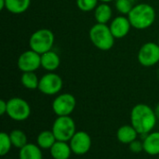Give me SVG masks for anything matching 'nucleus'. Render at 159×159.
Listing matches in <instances>:
<instances>
[{"label": "nucleus", "mask_w": 159, "mask_h": 159, "mask_svg": "<svg viewBox=\"0 0 159 159\" xmlns=\"http://www.w3.org/2000/svg\"><path fill=\"white\" fill-rule=\"evenodd\" d=\"M157 118L155 110L145 103H138L130 111V124L139 135L145 136L157 126Z\"/></svg>", "instance_id": "f257e3e1"}, {"label": "nucleus", "mask_w": 159, "mask_h": 159, "mask_svg": "<svg viewBox=\"0 0 159 159\" xmlns=\"http://www.w3.org/2000/svg\"><path fill=\"white\" fill-rule=\"evenodd\" d=\"M156 17L155 8L147 3L135 5L128 15L131 26L137 30H145L151 27L156 20Z\"/></svg>", "instance_id": "f03ea898"}, {"label": "nucleus", "mask_w": 159, "mask_h": 159, "mask_svg": "<svg viewBox=\"0 0 159 159\" xmlns=\"http://www.w3.org/2000/svg\"><path fill=\"white\" fill-rule=\"evenodd\" d=\"M89 39L95 48L106 51L113 48L116 38L107 24L96 23L89 30Z\"/></svg>", "instance_id": "7ed1b4c3"}, {"label": "nucleus", "mask_w": 159, "mask_h": 159, "mask_svg": "<svg viewBox=\"0 0 159 159\" xmlns=\"http://www.w3.org/2000/svg\"><path fill=\"white\" fill-rule=\"evenodd\" d=\"M55 42V35L53 32L47 28L38 29L32 34L29 39L30 49L42 55L49 50H52V47Z\"/></svg>", "instance_id": "20e7f679"}, {"label": "nucleus", "mask_w": 159, "mask_h": 159, "mask_svg": "<svg viewBox=\"0 0 159 159\" xmlns=\"http://www.w3.org/2000/svg\"><path fill=\"white\" fill-rule=\"evenodd\" d=\"M51 130L57 141L68 143L77 131L75 122L70 116H57L52 124Z\"/></svg>", "instance_id": "39448f33"}, {"label": "nucleus", "mask_w": 159, "mask_h": 159, "mask_svg": "<svg viewBox=\"0 0 159 159\" xmlns=\"http://www.w3.org/2000/svg\"><path fill=\"white\" fill-rule=\"evenodd\" d=\"M7 116L17 122L27 120L31 116V106L27 101L20 97H13L7 101Z\"/></svg>", "instance_id": "423d86ee"}, {"label": "nucleus", "mask_w": 159, "mask_h": 159, "mask_svg": "<svg viewBox=\"0 0 159 159\" xmlns=\"http://www.w3.org/2000/svg\"><path fill=\"white\" fill-rule=\"evenodd\" d=\"M76 106V99L71 93L58 94L52 102L51 107L57 116H71Z\"/></svg>", "instance_id": "0eeeda50"}, {"label": "nucleus", "mask_w": 159, "mask_h": 159, "mask_svg": "<svg viewBox=\"0 0 159 159\" xmlns=\"http://www.w3.org/2000/svg\"><path fill=\"white\" fill-rule=\"evenodd\" d=\"M62 78L54 72H48L40 78L38 90L44 95L53 96L58 95L62 89Z\"/></svg>", "instance_id": "6e6552de"}, {"label": "nucleus", "mask_w": 159, "mask_h": 159, "mask_svg": "<svg viewBox=\"0 0 159 159\" xmlns=\"http://www.w3.org/2000/svg\"><path fill=\"white\" fill-rule=\"evenodd\" d=\"M138 61L144 67H152L159 62V46L155 42L143 44L138 51Z\"/></svg>", "instance_id": "1a4fd4ad"}, {"label": "nucleus", "mask_w": 159, "mask_h": 159, "mask_svg": "<svg viewBox=\"0 0 159 159\" xmlns=\"http://www.w3.org/2000/svg\"><path fill=\"white\" fill-rule=\"evenodd\" d=\"M69 144L73 154L76 156H84L89 152L92 145V141L88 132L84 130H78L69 141Z\"/></svg>", "instance_id": "9d476101"}, {"label": "nucleus", "mask_w": 159, "mask_h": 159, "mask_svg": "<svg viewBox=\"0 0 159 159\" xmlns=\"http://www.w3.org/2000/svg\"><path fill=\"white\" fill-rule=\"evenodd\" d=\"M17 64L22 73L35 72L41 67V55L32 49L23 51L18 58Z\"/></svg>", "instance_id": "9b49d317"}, {"label": "nucleus", "mask_w": 159, "mask_h": 159, "mask_svg": "<svg viewBox=\"0 0 159 159\" xmlns=\"http://www.w3.org/2000/svg\"><path fill=\"white\" fill-rule=\"evenodd\" d=\"M110 30L113 34V35L115 36L116 39H121L126 37L129 31L130 28L132 27L130 24V21L127 17L121 15V16H117L116 18H114L111 22H110Z\"/></svg>", "instance_id": "f8f14e48"}, {"label": "nucleus", "mask_w": 159, "mask_h": 159, "mask_svg": "<svg viewBox=\"0 0 159 159\" xmlns=\"http://www.w3.org/2000/svg\"><path fill=\"white\" fill-rule=\"evenodd\" d=\"M143 143V152L152 157L159 156V131H152L146 134Z\"/></svg>", "instance_id": "ddd939ff"}, {"label": "nucleus", "mask_w": 159, "mask_h": 159, "mask_svg": "<svg viewBox=\"0 0 159 159\" xmlns=\"http://www.w3.org/2000/svg\"><path fill=\"white\" fill-rule=\"evenodd\" d=\"M49 153L53 159H69L73 154L69 143L61 141H56L49 149Z\"/></svg>", "instance_id": "4468645a"}, {"label": "nucleus", "mask_w": 159, "mask_h": 159, "mask_svg": "<svg viewBox=\"0 0 159 159\" xmlns=\"http://www.w3.org/2000/svg\"><path fill=\"white\" fill-rule=\"evenodd\" d=\"M139 133L132 125H123L116 131V139L123 144H129L138 139Z\"/></svg>", "instance_id": "2eb2a0df"}, {"label": "nucleus", "mask_w": 159, "mask_h": 159, "mask_svg": "<svg viewBox=\"0 0 159 159\" xmlns=\"http://www.w3.org/2000/svg\"><path fill=\"white\" fill-rule=\"evenodd\" d=\"M61 64V58L57 52L49 50L41 55V67L48 72L56 71Z\"/></svg>", "instance_id": "dca6fc26"}, {"label": "nucleus", "mask_w": 159, "mask_h": 159, "mask_svg": "<svg viewBox=\"0 0 159 159\" xmlns=\"http://www.w3.org/2000/svg\"><path fill=\"white\" fill-rule=\"evenodd\" d=\"M19 159H43L42 149L36 143H28L19 150Z\"/></svg>", "instance_id": "f3484780"}, {"label": "nucleus", "mask_w": 159, "mask_h": 159, "mask_svg": "<svg viewBox=\"0 0 159 159\" xmlns=\"http://www.w3.org/2000/svg\"><path fill=\"white\" fill-rule=\"evenodd\" d=\"M113 10L108 3H101L94 10V18L97 23L107 24L112 20Z\"/></svg>", "instance_id": "a211bd4d"}, {"label": "nucleus", "mask_w": 159, "mask_h": 159, "mask_svg": "<svg viewBox=\"0 0 159 159\" xmlns=\"http://www.w3.org/2000/svg\"><path fill=\"white\" fill-rule=\"evenodd\" d=\"M56 141L52 130H43L36 137V144L43 150H49Z\"/></svg>", "instance_id": "6ab92c4d"}, {"label": "nucleus", "mask_w": 159, "mask_h": 159, "mask_svg": "<svg viewBox=\"0 0 159 159\" xmlns=\"http://www.w3.org/2000/svg\"><path fill=\"white\" fill-rule=\"evenodd\" d=\"M31 5V0H6V9L13 14L24 13Z\"/></svg>", "instance_id": "aec40b11"}, {"label": "nucleus", "mask_w": 159, "mask_h": 159, "mask_svg": "<svg viewBox=\"0 0 159 159\" xmlns=\"http://www.w3.org/2000/svg\"><path fill=\"white\" fill-rule=\"evenodd\" d=\"M39 80L38 76L35 75L34 72H26L22 73L20 76V83L21 85L30 90H34L38 89V85H39Z\"/></svg>", "instance_id": "412c9836"}, {"label": "nucleus", "mask_w": 159, "mask_h": 159, "mask_svg": "<svg viewBox=\"0 0 159 159\" xmlns=\"http://www.w3.org/2000/svg\"><path fill=\"white\" fill-rule=\"evenodd\" d=\"M9 136H10V140H11L13 147L19 150L28 143V139H27L26 134L24 133V131H22L20 129H15L11 130L9 132Z\"/></svg>", "instance_id": "4be33fe9"}, {"label": "nucleus", "mask_w": 159, "mask_h": 159, "mask_svg": "<svg viewBox=\"0 0 159 159\" xmlns=\"http://www.w3.org/2000/svg\"><path fill=\"white\" fill-rule=\"evenodd\" d=\"M13 147L11 140H10V136L9 133L7 132H1L0 133V156L1 157H5L7 156L11 148Z\"/></svg>", "instance_id": "5701e85b"}, {"label": "nucleus", "mask_w": 159, "mask_h": 159, "mask_svg": "<svg viewBox=\"0 0 159 159\" xmlns=\"http://www.w3.org/2000/svg\"><path fill=\"white\" fill-rule=\"evenodd\" d=\"M116 10L122 15H129L131 11L132 7H134L131 0H116L115 3Z\"/></svg>", "instance_id": "b1692460"}, {"label": "nucleus", "mask_w": 159, "mask_h": 159, "mask_svg": "<svg viewBox=\"0 0 159 159\" xmlns=\"http://www.w3.org/2000/svg\"><path fill=\"white\" fill-rule=\"evenodd\" d=\"M98 3L99 0H76L77 7L84 12L95 10V8L99 5Z\"/></svg>", "instance_id": "393cba45"}, {"label": "nucleus", "mask_w": 159, "mask_h": 159, "mask_svg": "<svg viewBox=\"0 0 159 159\" xmlns=\"http://www.w3.org/2000/svg\"><path fill=\"white\" fill-rule=\"evenodd\" d=\"M129 151L133 154H140L143 151V143L140 140H135L131 143L129 144Z\"/></svg>", "instance_id": "a878e982"}, {"label": "nucleus", "mask_w": 159, "mask_h": 159, "mask_svg": "<svg viewBox=\"0 0 159 159\" xmlns=\"http://www.w3.org/2000/svg\"><path fill=\"white\" fill-rule=\"evenodd\" d=\"M7 109V101L0 100V115L1 116L6 115Z\"/></svg>", "instance_id": "bb28decb"}, {"label": "nucleus", "mask_w": 159, "mask_h": 159, "mask_svg": "<svg viewBox=\"0 0 159 159\" xmlns=\"http://www.w3.org/2000/svg\"><path fill=\"white\" fill-rule=\"evenodd\" d=\"M155 113H156V116H157V120L159 121V102L156 105V107H155Z\"/></svg>", "instance_id": "cd10ccee"}, {"label": "nucleus", "mask_w": 159, "mask_h": 159, "mask_svg": "<svg viewBox=\"0 0 159 159\" xmlns=\"http://www.w3.org/2000/svg\"><path fill=\"white\" fill-rule=\"evenodd\" d=\"M6 8V0H0V9L3 10Z\"/></svg>", "instance_id": "c85d7f7f"}, {"label": "nucleus", "mask_w": 159, "mask_h": 159, "mask_svg": "<svg viewBox=\"0 0 159 159\" xmlns=\"http://www.w3.org/2000/svg\"><path fill=\"white\" fill-rule=\"evenodd\" d=\"M99 1H101L102 3H110V2H112V1H114V0H99Z\"/></svg>", "instance_id": "c756f323"}, {"label": "nucleus", "mask_w": 159, "mask_h": 159, "mask_svg": "<svg viewBox=\"0 0 159 159\" xmlns=\"http://www.w3.org/2000/svg\"><path fill=\"white\" fill-rule=\"evenodd\" d=\"M157 44H158V46H159V38H158V42H157Z\"/></svg>", "instance_id": "7c9ffc66"}, {"label": "nucleus", "mask_w": 159, "mask_h": 159, "mask_svg": "<svg viewBox=\"0 0 159 159\" xmlns=\"http://www.w3.org/2000/svg\"><path fill=\"white\" fill-rule=\"evenodd\" d=\"M158 159H159V157H158Z\"/></svg>", "instance_id": "2f4dec72"}]
</instances>
